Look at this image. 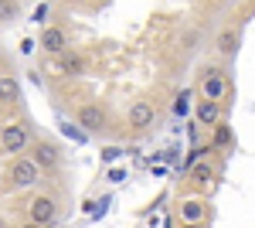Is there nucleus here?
I'll return each mask as SVG.
<instances>
[{"instance_id":"f257e3e1","label":"nucleus","mask_w":255,"mask_h":228,"mask_svg":"<svg viewBox=\"0 0 255 228\" xmlns=\"http://www.w3.org/2000/svg\"><path fill=\"white\" fill-rule=\"evenodd\" d=\"M197 92H201V99H218V102H221V95L228 92L225 68H218V65H204V68H201V78H197Z\"/></svg>"},{"instance_id":"f03ea898","label":"nucleus","mask_w":255,"mask_h":228,"mask_svg":"<svg viewBox=\"0 0 255 228\" xmlns=\"http://www.w3.org/2000/svg\"><path fill=\"white\" fill-rule=\"evenodd\" d=\"M27 215H31V222H34V225H41V228H51L55 222H58V201H55L51 194H38V198L31 201Z\"/></svg>"},{"instance_id":"7ed1b4c3","label":"nucleus","mask_w":255,"mask_h":228,"mask_svg":"<svg viewBox=\"0 0 255 228\" xmlns=\"http://www.w3.org/2000/svg\"><path fill=\"white\" fill-rule=\"evenodd\" d=\"M0 143H3V150L7 153H20L31 147V130L24 126V123H7L3 130H0Z\"/></svg>"},{"instance_id":"20e7f679","label":"nucleus","mask_w":255,"mask_h":228,"mask_svg":"<svg viewBox=\"0 0 255 228\" xmlns=\"http://www.w3.org/2000/svg\"><path fill=\"white\" fill-rule=\"evenodd\" d=\"M31 160L38 164V171H58L61 167V150L51 140H38V143H31Z\"/></svg>"},{"instance_id":"39448f33","label":"nucleus","mask_w":255,"mask_h":228,"mask_svg":"<svg viewBox=\"0 0 255 228\" xmlns=\"http://www.w3.org/2000/svg\"><path fill=\"white\" fill-rule=\"evenodd\" d=\"M38 177H41L38 164H34L31 157H20L17 153V160H14V167H10V181H14L17 188H34Z\"/></svg>"},{"instance_id":"423d86ee","label":"nucleus","mask_w":255,"mask_h":228,"mask_svg":"<svg viewBox=\"0 0 255 228\" xmlns=\"http://www.w3.org/2000/svg\"><path fill=\"white\" fill-rule=\"evenodd\" d=\"M153 119H157V109H153V102H133L129 106V113H126V123H129V130H150L153 126Z\"/></svg>"},{"instance_id":"0eeeda50","label":"nucleus","mask_w":255,"mask_h":228,"mask_svg":"<svg viewBox=\"0 0 255 228\" xmlns=\"http://www.w3.org/2000/svg\"><path fill=\"white\" fill-rule=\"evenodd\" d=\"M79 126L89 130V133H102L106 130V109L99 102H85L79 109Z\"/></svg>"},{"instance_id":"6e6552de","label":"nucleus","mask_w":255,"mask_h":228,"mask_svg":"<svg viewBox=\"0 0 255 228\" xmlns=\"http://www.w3.org/2000/svg\"><path fill=\"white\" fill-rule=\"evenodd\" d=\"M41 48H44L48 55H65V51H68V34H65L61 27H44V31H41Z\"/></svg>"},{"instance_id":"1a4fd4ad","label":"nucleus","mask_w":255,"mask_h":228,"mask_svg":"<svg viewBox=\"0 0 255 228\" xmlns=\"http://www.w3.org/2000/svg\"><path fill=\"white\" fill-rule=\"evenodd\" d=\"M215 177H218V171H215V164L211 160H197L194 167L187 171V181H191V188H208V184H215Z\"/></svg>"},{"instance_id":"9d476101","label":"nucleus","mask_w":255,"mask_h":228,"mask_svg":"<svg viewBox=\"0 0 255 228\" xmlns=\"http://www.w3.org/2000/svg\"><path fill=\"white\" fill-rule=\"evenodd\" d=\"M194 119H197V126H215L218 119H221V102L218 99H201L194 106Z\"/></svg>"},{"instance_id":"9b49d317","label":"nucleus","mask_w":255,"mask_h":228,"mask_svg":"<svg viewBox=\"0 0 255 228\" xmlns=\"http://www.w3.org/2000/svg\"><path fill=\"white\" fill-rule=\"evenodd\" d=\"M238 44H242V31H238V27H225V31L218 34V41H215V48H218L225 58H235Z\"/></svg>"},{"instance_id":"f8f14e48","label":"nucleus","mask_w":255,"mask_h":228,"mask_svg":"<svg viewBox=\"0 0 255 228\" xmlns=\"http://www.w3.org/2000/svg\"><path fill=\"white\" fill-rule=\"evenodd\" d=\"M204 218H208V205H204V201H184V205H180V222H187V225H204Z\"/></svg>"},{"instance_id":"ddd939ff","label":"nucleus","mask_w":255,"mask_h":228,"mask_svg":"<svg viewBox=\"0 0 255 228\" xmlns=\"http://www.w3.org/2000/svg\"><path fill=\"white\" fill-rule=\"evenodd\" d=\"M211 130H215V136H211V150H228V147L235 143V130H232L225 119H218Z\"/></svg>"},{"instance_id":"4468645a","label":"nucleus","mask_w":255,"mask_h":228,"mask_svg":"<svg viewBox=\"0 0 255 228\" xmlns=\"http://www.w3.org/2000/svg\"><path fill=\"white\" fill-rule=\"evenodd\" d=\"M20 95V85L14 75H0V106H7V102H17Z\"/></svg>"},{"instance_id":"2eb2a0df","label":"nucleus","mask_w":255,"mask_h":228,"mask_svg":"<svg viewBox=\"0 0 255 228\" xmlns=\"http://www.w3.org/2000/svg\"><path fill=\"white\" fill-rule=\"evenodd\" d=\"M17 17V0H0V24H10Z\"/></svg>"},{"instance_id":"dca6fc26","label":"nucleus","mask_w":255,"mask_h":228,"mask_svg":"<svg viewBox=\"0 0 255 228\" xmlns=\"http://www.w3.org/2000/svg\"><path fill=\"white\" fill-rule=\"evenodd\" d=\"M187 102H191V89H184V92L174 99V113H177V116H184V113H187Z\"/></svg>"},{"instance_id":"f3484780","label":"nucleus","mask_w":255,"mask_h":228,"mask_svg":"<svg viewBox=\"0 0 255 228\" xmlns=\"http://www.w3.org/2000/svg\"><path fill=\"white\" fill-rule=\"evenodd\" d=\"M82 68H85L82 58H65V72H68V75H82Z\"/></svg>"},{"instance_id":"a211bd4d","label":"nucleus","mask_w":255,"mask_h":228,"mask_svg":"<svg viewBox=\"0 0 255 228\" xmlns=\"http://www.w3.org/2000/svg\"><path fill=\"white\" fill-rule=\"evenodd\" d=\"M119 157H123V150H116V147L102 150V160H106V164H113V160H119Z\"/></svg>"},{"instance_id":"6ab92c4d","label":"nucleus","mask_w":255,"mask_h":228,"mask_svg":"<svg viewBox=\"0 0 255 228\" xmlns=\"http://www.w3.org/2000/svg\"><path fill=\"white\" fill-rule=\"evenodd\" d=\"M180 228H204V225H187V222H180Z\"/></svg>"},{"instance_id":"aec40b11","label":"nucleus","mask_w":255,"mask_h":228,"mask_svg":"<svg viewBox=\"0 0 255 228\" xmlns=\"http://www.w3.org/2000/svg\"><path fill=\"white\" fill-rule=\"evenodd\" d=\"M20 228H41V225H34V222H27V225H20Z\"/></svg>"}]
</instances>
